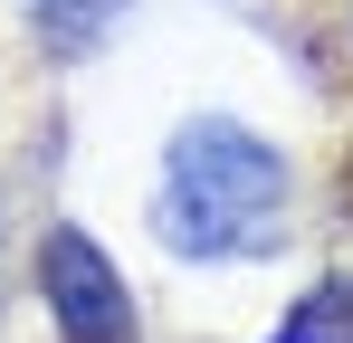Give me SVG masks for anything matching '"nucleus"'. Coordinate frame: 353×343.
Instances as JSON below:
<instances>
[{
    "label": "nucleus",
    "instance_id": "obj_1",
    "mask_svg": "<svg viewBox=\"0 0 353 343\" xmlns=\"http://www.w3.org/2000/svg\"><path fill=\"white\" fill-rule=\"evenodd\" d=\"M153 229L172 258H258L287 229V163L230 114H191L172 134V181L153 200Z\"/></svg>",
    "mask_w": 353,
    "mask_h": 343
},
{
    "label": "nucleus",
    "instance_id": "obj_2",
    "mask_svg": "<svg viewBox=\"0 0 353 343\" xmlns=\"http://www.w3.org/2000/svg\"><path fill=\"white\" fill-rule=\"evenodd\" d=\"M39 286H48L58 343H134V295L115 286L105 248L86 229H48L39 238Z\"/></svg>",
    "mask_w": 353,
    "mask_h": 343
},
{
    "label": "nucleus",
    "instance_id": "obj_3",
    "mask_svg": "<svg viewBox=\"0 0 353 343\" xmlns=\"http://www.w3.org/2000/svg\"><path fill=\"white\" fill-rule=\"evenodd\" d=\"M277 343H353V277H325L287 324H277Z\"/></svg>",
    "mask_w": 353,
    "mask_h": 343
},
{
    "label": "nucleus",
    "instance_id": "obj_4",
    "mask_svg": "<svg viewBox=\"0 0 353 343\" xmlns=\"http://www.w3.org/2000/svg\"><path fill=\"white\" fill-rule=\"evenodd\" d=\"M115 10H124V0H29V19H39V39H48V48H58V57H77V48H96Z\"/></svg>",
    "mask_w": 353,
    "mask_h": 343
},
{
    "label": "nucleus",
    "instance_id": "obj_5",
    "mask_svg": "<svg viewBox=\"0 0 353 343\" xmlns=\"http://www.w3.org/2000/svg\"><path fill=\"white\" fill-rule=\"evenodd\" d=\"M334 210L353 220V134H344V153H334Z\"/></svg>",
    "mask_w": 353,
    "mask_h": 343
}]
</instances>
